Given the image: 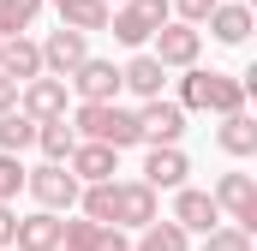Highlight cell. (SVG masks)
I'll use <instances>...</instances> for the list:
<instances>
[{
    "mask_svg": "<svg viewBox=\"0 0 257 251\" xmlns=\"http://www.w3.org/2000/svg\"><path fill=\"white\" fill-rule=\"evenodd\" d=\"M78 209H84V221H96V227H150V221H162V203H156V191L144 186V180H108V186H84L78 191Z\"/></svg>",
    "mask_w": 257,
    "mask_h": 251,
    "instance_id": "obj_1",
    "label": "cell"
},
{
    "mask_svg": "<svg viewBox=\"0 0 257 251\" xmlns=\"http://www.w3.org/2000/svg\"><path fill=\"white\" fill-rule=\"evenodd\" d=\"M66 126L78 132V144H108L114 156L144 144V138H138V114L120 108V102H78V108L66 114Z\"/></svg>",
    "mask_w": 257,
    "mask_h": 251,
    "instance_id": "obj_2",
    "label": "cell"
},
{
    "mask_svg": "<svg viewBox=\"0 0 257 251\" xmlns=\"http://www.w3.org/2000/svg\"><path fill=\"white\" fill-rule=\"evenodd\" d=\"M180 108L186 114H245V84L233 72H215V66H192L180 78Z\"/></svg>",
    "mask_w": 257,
    "mask_h": 251,
    "instance_id": "obj_3",
    "label": "cell"
},
{
    "mask_svg": "<svg viewBox=\"0 0 257 251\" xmlns=\"http://www.w3.org/2000/svg\"><path fill=\"white\" fill-rule=\"evenodd\" d=\"M168 18H174L168 0H120V6L108 12V30H114L120 48H150V36H156Z\"/></svg>",
    "mask_w": 257,
    "mask_h": 251,
    "instance_id": "obj_4",
    "label": "cell"
},
{
    "mask_svg": "<svg viewBox=\"0 0 257 251\" xmlns=\"http://www.w3.org/2000/svg\"><path fill=\"white\" fill-rule=\"evenodd\" d=\"M197 54H203V30L180 24V18H168V24L150 36V60L162 66V72H192Z\"/></svg>",
    "mask_w": 257,
    "mask_h": 251,
    "instance_id": "obj_5",
    "label": "cell"
},
{
    "mask_svg": "<svg viewBox=\"0 0 257 251\" xmlns=\"http://www.w3.org/2000/svg\"><path fill=\"white\" fill-rule=\"evenodd\" d=\"M209 197H215V209H221V221L227 227H239V233H251L257 227V180L251 174H221L215 186H209Z\"/></svg>",
    "mask_w": 257,
    "mask_h": 251,
    "instance_id": "obj_6",
    "label": "cell"
},
{
    "mask_svg": "<svg viewBox=\"0 0 257 251\" xmlns=\"http://www.w3.org/2000/svg\"><path fill=\"white\" fill-rule=\"evenodd\" d=\"M24 191L48 209V215H60V209H78V180L66 174V168H54V162H42V168H24Z\"/></svg>",
    "mask_w": 257,
    "mask_h": 251,
    "instance_id": "obj_7",
    "label": "cell"
},
{
    "mask_svg": "<svg viewBox=\"0 0 257 251\" xmlns=\"http://www.w3.org/2000/svg\"><path fill=\"white\" fill-rule=\"evenodd\" d=\"M132 114H138V138H144L150 150L180 144V132H186V108L168 102V96H156V102H144V108H132Z\"/></svg>",
    "mask_w": 257,
    "mask_h": 251,
    "instance_id": "obj_8",
    "label": "cell"
},
{
    "mask_svg": "<svg viewBox=\"0 0 257 251\" xmlns=\"http://www.w3.org/2000/svg\"><path fill=\"white\" fill-rule=\"evenodd\" d=\"M18 114L24 120H66V78H30V84H18Z\"/></svg>",
    "mask_w": 257,
    "mask_h": 251,
    "instance_id": "obj_9",
    "label": "cell"
},
{
    "mask_svg": "<svg viewBox=\"0 0 257 251\" xmlns=\"http://www.w3.org/2000/svg\"><path fill=\"white\" fill-rule=\"evenodd\" d=\"M168 221L192 239V233H209V227H221V209H215V197L197 186H180L174 191V209H168Z\"/></svg>",
    "mask_w": 257,
    "mask_h": 251,
    "instance_id": "obj_10",
    "label": "cell"
},
{
    "mask_svg": "<svg viewBox=\"0 0 257 251\" xmlns=\"http://www.w3.org/2000/svg\"><path fill=\"white\" fill-rule=\"evenodd\" d=\"M36 48H42V72H48V78H72V72H78V66L90 60V36H78V30H48V42H36Z\"/></svg>",
    "mask_w": 257,
    "mask_h": 251,
    "instance_id": "obj_11",
    "label": "cell"
},
{
    "mask_svg": "<svg viewBox=\"0 0 257 251\" xmlns=\"http://www.w3.org/2000/svg\"><path fill=\"white\" fill-rule=\"evenodd\" d=\"M66 90H78V102H120V66L90 54V60L66 78Z\"/></svg>",
    "mask_w": 257,
    "mask_h": 251,
    "instance_id": "obj_12",
    "label": "cell"
},
{
    "mask_svg": "<svg viewBox=\"0 0 257 251\" xmlns=\"http://www.w3.org/2000/svg\"><path fill=\"white\" fill-rule=\"evenodd\" d=\"M186 174H192V162H186L180 144H162V150L144 156V186H150V191H180Z\"/></svg>",
    "mask_w": 257,
    "mask_h": 251,
    "instance_id": "obj_13",
    "label": "cell"
},
{
    "mask_svg": "<svg viewBox=\"0 0 257 251\" xmlns=\"http://www.w3.org/2000/svg\"><path fill=\"white\" fill-rule=\"evenodd\" d=\"M66 174H72L78 186H108V180L120 174V156H114L108 144H78L72 162H66Z\"/></svg>",
    "mask_w": 257,
    "mask_h": 251,
    "instance_id": "obj_14",
    "label": "cell"
},
{
    "mask_svg": "<svg viewBox=\"0 0 257 251\" xmlns=\"http://www.w3.org/2000/svg\"><path fill=\"white\" fill-rule=\"evenodd\" d=\"M0 78H12V84H30V78H42V48H36L30 36H12V42H0Z\"/></svg>",
    "mask_w": 257,
    "mask_h": 251,
    "instance_id": "obj_15",
    "label": "cell"
},
{
    "mask_svg": "<svg viewBox=\"0 0 257 251\" xmlns=\"http://www.w3.org/2000/svg\"><path fill=\"white\" fill-rule=\"evenodd\" d=\"M18 251H60V215L36 209V215H18V233H12Z\"/></svg>",
    "mask_w": 257,
    "mask_h": 251,
    "instance_id": "obj_16",
    "label": "cell"
},
{
    "mask_svg": "<svg viewBox=\"0 0 257 251\" xmlns=\"http://www.w3.org/2000/svg\"><path fill=\"white\" fill-rule=\"evenodd\" d=\"M203 24H209V36H215V42L239 48V42L251 36V6H239V0H221V6H215V12H209Z\"/></svg>",
    "mask_w": 257,
    "mask_h": 251,
    "instance_id": "obj_17",
    "label": "cell"
},
{
    "mask_svg": "<svg viewBox=\"0 0 257 251\" xmlns=\"http://www.w3.org/2000/svg\"><path fill=\"white\" fill-rule=\"evenodd\" d=\"M162 78H168V72L150 60V54H132V60L120 66V90H132L138 102H156V96H162Z\"/></svg>",
    "mask_w": 257,
    "mask_h": 251,
    "instance_id": "obj_18",
    "label": "cell"
},
{
    "mask_svg": "<svg viewBox=\"0 0 257 251\" xmlns=\"http://www.w3.org/2000/svg\"><path fill=\"white\" fill-rule=\"evenodd\" d=\"M215 144H221V156H233V162L257 156V120L251 114H227V120L215 126Z\"/></svg>",
    "mask_w": 257,
    "mask_h": 251,
    "instance_id": "obj_19",
    "label": "cell"
},
{
    "mask_svg": "<svg viewBox=\"0 0 257 251\" xmlns=\"http://www.w3.org/2000/svg\"><path fill=\"white\" fill-rule=\"evenodd\" d=\"M36 150H42L54 168H66V162H72V150H78V132H72L66 120H42V126H36Z\"/></svg>",
    "mask_w": 257,
    "mask_h": 251,
    "instance_id": "obj_20",
    "label": "cell"
},
{
    "mask_svg": "<svg viewBox=\"0 0 257 251\" xmlns=\"http://www.w3.org/2000/svg\"><path fill=\"white\" fill-rule=\"evenodd\" d=\"M60 24H66V30H78V36L108 30V6H102V0H66V6H60Z\"/></svg>",
    "mask_w": 257,
    "mask_h": 251,
    "instance_id": "obj_21",
    "label": "cell"
},
{
    "mask_svg": "<svg viewBox=\"0 0 257 251\" xmlns=\"http://www.w3.org/2000/svg\"><path fill=\"white\" fill-rule=\"evenodd\" d=\"M24 150H36V120H24L12 108V114H0V156H24Z\"/></svg>",
    "mask_w": 257,
    "mask_h": 251,
    "instance_id": "obj_22",
    "label": "cell"
},
{
    "mask_svg": "<svg viewBox=\"0 0 257 251\" xmlns=\"http://www.w3.org/2000/svg\"><path fill=\"white\" fill-rule=\"evenodd\" d=\"M36 12H42V0H0V42L24 36L36 24Z\"/></svg>",
    "mask_w": 257,
    "mask_h": 251,
    "instance_id": "obj_23",
    "label": "cell"
},
{
    "mask_svg": "<svg viewBox=\"0 0 257 251\" xmlns=\"http://www.w3.org/2000/svg\"><path fill=\"white\" fill-rule=\"evenodd\" d=\"M186 245H192V239H186V233L162 215V221H150V227L138 233V245H132V251H186Z\"/></svg>",
    "mask_w": 257,
    "mask_h": 251,
    "instance_id": "obj_24",
    "label": "cell"
},
{
    "mask_svg": "<svg viewBox=\"0 0 257 251\" xmlns=\"http://www.w3.org/2000/svg\"><path fill=\"white\" fill-rule=\"evenodd\" d=\"M96 221H84V215H72V221H60V251H90L96 245Z\"/></svg>",
    "mask_w": 257,
    "mask_h": 251,
    "instance_id": "obj_25",
    "label": "cell"
},
{
    "mask_svg": "<svg viewBox=\"0 0 257 251\" xmlns=\"http://www.w3.org/2000/svg\"><path fill=\"white\" fill-rule=\"evenodd\" d=\"M203 251H251V233H239V227H227V221H221V227H209V233H203Z\"/></svg>",
    "mask_w": 257,
    "mask_h": 251,
    "instance_id": "obj_26",
    "label": "cell"
},
{
    "mask_svg": "<svg viewBox=\"0 0 257 251\" xmlns=\"http://www.w3.org/2000/svg\"><path fill=\"white\" fill-rule=\"evenodd\" d=\"M24 191V162L18 156H0V203H12Z\"/></svg>",
    "mask_w": 257,
    "mask_h": 251,
    "instance_id": "obj_27",
    "label": "cell"
},
{
    "mask_svg": "<svg viewBox=\"0 0 257 251\" xmlns=\"http://www.w3.org/2000/svg\"><path fill=\"white\" fill-rule=\"evenodd\" d=\"M168 6H174V12H180V24H203V18H209V12H215V6H221V0H168Z\"/></svg>",
    "mask_w": 257,
    "mask_h": 251,
    "instance_id": "obj_28",
    "label": "cell"
},
{
    "mask_svg": "<svg viewBox=\"0 0 257 251\" xmlns=\"http://www.w3.org/2000/svg\"><path fill=\"white\" fill-rule=\"evenodd\" d=\"M90 251H132V239L120 233V227H102V233H96V245H90Z\"/></svg>",
    "mask_w": 257,
    "mask_h": 251,
    "instance_id": "obj_29",
    "label": "cell"
},
{
    "mask_svg": "<svg viewBox=\"0 0 257 251\" xmlns=\"http://www.w3.org/2000/svg\"><path fill=\"white\" fill-rule=\"evenodd\" d=\"M12 233H18V209L0 203V251H12Z\"/></svg>",
    "mask_w": 257,
    "mask_h": 251,
    "instance_id": "obj_30",
    "label": "cell"
},
{
    "mask_svg": "<svg viewBox=\"0 0 257 251\" xmlns=\"http://www.w3.org/2000/svg\"><path fill=\"white\" fill-rule=\"evenodd\" d=\"M12 108H18V84H12V78H0V114H12Z\"/></svg>",
    "mask_w": 257,
    "mask_h": 251,
    "instance_id": "obj_31",
    "label": "cell"
},
{
    "mask_svg": "<svg viewBox=\"0 0 257 251\" xmlns=\"http://www.w3.org/2000/svg\"><path fill=\"white\" fill-rule=\"evenodd\" d=\"M54 6H66V0H54Z\"/></svg>",
    "mask_w": 257,
    "mask_h": 251,
    "instance_id": "obj_32",
    "label": "cell"
}]
</instances>
